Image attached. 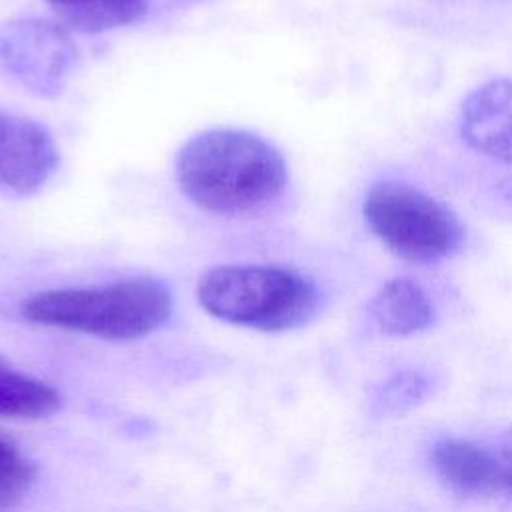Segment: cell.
<instances>
[{
  "label": "cell",
  "instance_id": "obj_1",
  "mask_svg": "<svg viewBox=\"0 0 512 512\" xmlns=\"http://www.w3.org/2000/svg\"><path fill=\"white\" fill-rule=\"evenodd\" d=\"M180 190L214 214H250L274 202L286 188L288 168L266 140L244 130H206L176 154Z\"/></svg>",
  "mask_w": 512,
  "mask_h": 512
},
{
  "label": "cell",
  "instance_id": "obj_2",
  "mask_svg": "<svg viewBox=\"0 0 512 512\" xmlns=\"http://www.w3.org/2000/svg\"><path fill=\"white\" fill-rule=\"evenodd\" d=\"M26 322L102 340H136L158 330L172 314L170 290L152 278L104 286L36 292L20 306Z\"/></svg>",
  "mask_w": 512,
  "mask_h": 512
},
{
  "label": "cell",
  "instance_id": "obj_3",
  "mask_svg": "<svg viewBox=\"0 0 512 512\" xmlns=\"http://www.w3.org/2000/svg\"><path fill=\"white\" fill-rule=\"evenodd\" d=\"M196 296L210 316L260 332L304 326L320 304L316 284L304 274L258 264L210 268L200 276Z\"/></svg>",
  "mask_w": 512,
  "mask_h": 512
},
{
  "label": "cell",
  "instance_id": "obj_4",
  "mask_svg": "<svg viewBox=\"0 0 512 512\" xmlns=\"http://www.w3.org/2000/svg\"><path fill=\"white\" fill-rule=\"evenodd\" d=\"M372 234L398 258L434 264L456 254L464 226L440 200L402 180L374 182L362 202Z\"/></svg>",
  "mask_w": 512,
  "mask_h": 512
},
{
  "label": "cell",
  "instance_id": "obj_5",
  "mask_svg": "<svg viewBox=\"0 0 512 512\" xmlns=\"http://www.w3.org/2000/svg\"><path fill=\"white\" fill-rule=\"evenodd\" d=\"M74 58L62 28L40 20L10 22L0 34V60L22 84L36 92H56Z\"/></svg>",
  "mask_w": 512,
  "mask_h": 512
},
{
  "label": "cell",
  "instance_id": "obj_6",
  "mask_svg": "<svg viewBox=\"0 0 512 512\" xmlns=\"http://www.w3.org/2000/svg\"><path fill=\"white\" fill-rule=\"evenodd\" d=\"M430 466L456 494L512 500V462L466 438H440L430 446Z\"/></svg>",
  "mask_w": 512,
  "mask_h": 512
},
{
  "label": "cell",
  "instance_id": "obj_7",
  "mask_svg": "<svg viewBox=\"0 0 512 512\" xmlns=\"http://www.w3.org/2000/svg\"><path fill=\"white\" fill-rule=\"evenodd\" d=\"M56 166L58 152L50 132L0 108V190L32 196L50 180Z\"/></svg>",
  "mask_w": 512,
  "mask_h": 512
},
{
  "label": "cell",
  "instance_id": "obj_8",
  "mask_svg": "<svg viewBox=\"0 0 512 512\" xmlns=\"http://www.w3.org/2000/svg\"><path fill=\"white\" fill-rule=\"evenodd\" d=\"M462 140L476 152L512 164V80L494 78L474 88L460 106Z\"/></svg>",
  "mask_w": 512,
  "mask_h": 512
},
{
  "label": "cell",
  "instance_id": "obj_9",
  "mask_svg": "<svg viewBox=\"0 0 512 512\" xmlns=\"http://www.w3.org/2000/svg\"><path fill=\"white\" fill-rule=\"evenodd\" d=\"M368 314L386 336L420 334L436 320V308L428 292L406 276L386 280L368 302Z\"/></svg>",
  "mask_w": 512,
  "mask_h": 512
},
{
  "label": "cell",
  "instance_id": "obj_10",
  "mask_svg": "<svg viewBox=\"0 0 512 512\" xmlns=\"http://www.w3.org/2000/svg\"><path fill=\"white\" fill-rule=\"evenodd\" d=\"M60 392L0 356V418L38 420L60 410Z\"/></svg>",
  "mask_w": 512,
  "mask_h": 512
},
{
  "label": "cell",
  "instance_id": "obj_11",
  "mask_svg": "<svg viewBox=\"0 0 512 512\" xmlns=\"http://www.w3.org/2000/svg\"><path fill=\"white\" fill-rule=\"evenodd\" d=\"M56 18L82 34H98L136 24L148 10V0H46Z\"/></svg>",
  "mask_w": 512,
  "mask_h": 512
},
{
  "label": "cell",
  "instance_id": "obj_12",
  "mask_svg": "<svg viewBox=\"0 0 512 512\" xmlns=\"http://www.w3.org/2000/svg\"><path fill=\"white\" fill-rule=\"evenodd\" d=\"M432 394V378L422 370H398L376 386L372 412L376 418H394L410 412Z\"/></svg>",
  "mask_w": 512,
  "mask_h": 512
},
{
  "label": "cell",
  "instance_id": "obj_13",
  "mask_svg": "<svg viewBox=\"0 0 512 512\" xmlns=\"http://www.w3.org/2000/svg\"><path fill=\"white\" fill-rule=\"evenodd\" d=\"M38 478V466L14 440L0 446V512L14 510Z\"/></svg>",
  "mask_w": 512,
  "mask_h": 512
},
{
  "label": "cell",
  "instance_id": "obj_14",
  "mask_svg": "<svg viewBox=\"0 0 512 512\" xmlns=\"http://www.w3.org/2000/svg\"><path fill=\"white\" fill-rule=\"evenodd\" d=\"M498 452L512 462V426L502 430V434L498 436Z\"/></svg>",
  "mask_w": 512,
  "mask_h": 512
},
{
  "label": "cell",
  "instance_id": "obj_15",
  "mask_svg": "<svg viewBox=\"0 0 512 512\" xmlns=\"http://www.w3.org/2000/svg\"><path fill=\"white\" fill-rule=\"evenodd\" d=\"M12 438L10 436H6L4 432H0V446H4V444H8Z\"/></svg>",
  "mask_w": 512,
  "mask_h": 512
}]
</instances>
